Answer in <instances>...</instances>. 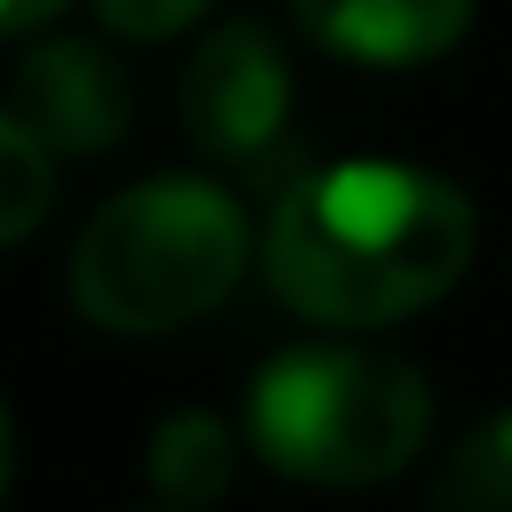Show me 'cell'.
I'll use <instances>...</instances> for the list:
<instances>
[{
  "instance_id": "cell-3",
  "label": "cell",
  "mask_w": 512,
  "mask_h": 512,
  "mask_svg": "<svg viewBox=\"0 0 512 512\" xmlns=\"http://www.w3.org/2000/svg\"><path fill=\"white\" fill-rule=\"evenodd\" d=\"M249 445L317 490H369L430 445V384L377 347H287L249 384Z\"/></svg>"
},
{
  "instance_id": "cell-5",
  "label": "cell",
  "mask_w": 512,
  "mask_h": 512,
  "mask_svg": "<svg viewBox=\"0 0 512 512\" xmlns=\"http://www.w3.org/2000/svg\"><path fill=\"white\" fill-rule=\"evenodd\" d=\"M16 121L61 159L113 151L136 121L128 68L91 38H38L16 61Z\"/></svg>"
},
{
  "instance_id": "cell-9",
  "label": "cell",
  "mask_w": 512,
  "mask_h": 512,
  "mask_svg": "<svg viewBox=\"0 0 512 512\" xmlns=\"http://www.w3.org/2000/svg\"><path fill=\"white\" fill-rule=\"evenodd\" d=\"M53 211V151L16 113H0V249L23 241Z\"/></svg>"
},
{
  "instance_id": "cell-6",
  "label": "cell",
  "mask_w": 512,
  "mask_h": 512,
  "mask_svg": "<svg viewBox=\"0 0 512 512\" xmlns=\"http://www.w3.org/2000/svg\"><path fill=\"white\" fill-rule=\"evenodd\" d=\"M309 46L362 68L445 61L475 23V0H287Z\"/></svg>"
},
{
  "instance_id": "cell-8",
  "label": "cell",
  "mask_w": 512,
  "mask_h": 512,
  "mask_svg": "<svg viewBox=\"0 0 512 512\" xmlns=\"http://www.w3.org/2000/svg\"><path fill=\"white\" fill-rule=\"evenodd\" d=\"M430 512H512V407L482 415L445 452L430 482Z\"/></svg>"
},
{
  "instance_id": "cell-11",
  "label": "cell",
  "mask_w": 512,
  "mask_h": 512,
  "mask_svg": "<svg viewBox=\"0 0 512 512\" xmlns=\"http://www.w3.org/2000/svg\"><path fill=\"white\" fill-rule=\"evenodd\" d=\"M61 8H68V0H0V38H31V31H46Z\"/></svg>"
},
{
  "instance_id": "cell-12",
  "label": "cell",
  "mask_w": 512,
  "mask_h": 512,
  "mask_svg": "<svg viewBox=\"0 0 512 512\" xmlns=\"http://www.w3.org/2000/svg\"><path fill=\"white\" fill-rule=\"evenodd\" d=\"M8 475H16V430H8V407H0V497H8Z\"/></svg>"
},
{
  "instance_id": "cell-4",
  "label": "cell",
  "mask_w": 512,
  "mask_h": 512,
  "mask_svg": "<svg viewBox=\"0 0 512 512\" xmlns=\"http://www.w3.org/2000/svg\"><path fill=\"white\" fill-rule=\"evenodd\" d=\"M181 128L211 166L279 181L294 144V76L264 23H219L181 76Z\"/></svg>"
},
{
  "instance_id": "cell-1",
  "label": "cell",
  "mask_w": 512,
  "mask_h": 512,
  "mask_svg": "<svg viewBox=\"0 0 512 512\" xmlns=\"http://www.w3.org/2000/svg\"><path fill=\"white\" fill-rule=\"evenodd\" d=\"M475 256V204L430 166L339 159L279 189L264 279L309 324L377 332L445 302Z\"/></svg>"
},
{
  "instance_id": "cell-2",
  "label": "cell",
  "mask_w": 512,
  "mask_h": 512,
  "mask_svg": "<svg viewBox=\"0 0 512 512\" xmlns=\"http://www.w3.org/2000/svg\"><path fill=\"white\" fill-rule=\"evenodd\" d=\"M249 219L219 181L159 174L91 211L68 256V294L98 332L151 339L211 317L241 287Z\"/></svg>"
},
{
  "instance_id": "cell-10",
  "label": "cell",
  "mask_w": 512,
  "mask_h": 512,
  "mask_svg": "<svg viewBox=\"0 0 512 512\" xmlns=\"http://www.w3.org/2000/svg\"><path fill=\"white\" fill-rule=\"evenodd\" d=\"M98 23H106L113 38H128V46H151V38H174L189 31L196 16H204L211 0H91Z\"/></svg>"
},
{
  "instance_id": "cell-7",
  "label": "cell",
  "mask_w": 512,
  "mask_h": 512,
  "mask_svg": "<svg viewBox=\"0 0 512 512\" xmlns=\"http://www.w3.org/2000/svg\"><path fill=\"white\" fill-rule=\"evenodd\" d=\"M151 490L166 497L174 512H196V505H219L226 482H234V430H226L211 407H181L151 430Z\"/></svg>"
}]
</instances>
